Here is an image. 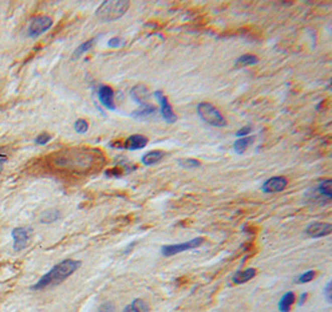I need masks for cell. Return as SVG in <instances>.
Instances as JSON below:
<instances>
[{
	"instance_id": "obj_1",
	"label": "cell",
	"mask_w": 332,
	"mask_h": 312,
	"mask_svg": "<svg viewBox=\"0 0 332 312\" xmlns=\"http://www.w3.org/2000/svg\"><path fill=\"white\" fill-rule=\"evenodd\" d=\"M97 162V153L88 148H69L56 152L51 157L52 166L57 169L75 173H86Z\"/></svg>"
},
{
	"instance_id": "obj_2",
	"label": "cell",
	"mask_w": 332,
	"mask_h": 312,
	"mask_svg": "<svg viewBox=\"0 0 332 312\" xmlns=\"http://www.w3.org/2000/svg\"><path fill=\"white\" fill-rule=\"evenodd\" d=\"M81 267V261L72 260V259H66L62 260L61 263L55 265L50 271L46 272L44 276L40 277L35 285L31 286V290L39 291V290H45L48 287L56 286V285L61 284L65 280L69 279L72 274L77 271Z\"/></svg>"
},
{
	"instance_id": "obj_3",
	"label": "cell",
	"mask_w": 332,
	"mask_h": 312,
	"mask_svg": "<svg viewBox=\"0 0 332 312\" xmlns=\"http://www.w3.org/2000/svg\"><path fill=\"white\" fill-rule=\"evenodd\" d=\"M131 3L128 0H107V2L101 3L100 7L96 10V17L101 22L109 23L119 20L124 17L130 9Z\"/></svg>"
},
{
	"instance_id": "obj_4",
	"label": "cell",
	"mask_w": 332,
	"mask_h": 312,
	"mask_svg": "<svg viewBox=\"0 0 332 312\" xmlns=\"http://www.w3.org/2000/svg\"><path fill=\"white\" fill-rule=\"evenodd\" d=\"M197 114L200 117V120H203L213 127L220 128L227 125L226 117L222 115V112L214 105L209 103V102H200L197 106Z\"/></svg>"
},
{
	"instance_id": "obj_5",
	"label": "cell",
	"mask_w": 332,
	"mask_h": 312,
	"mask_svg": "<svg viewBox=\"0 0 332 312\" xmlns=\"http://www.w3.org/2000/svg\"><path fill=\"white\" fill-rule=\"evenodd\" d=\"M204 239L203 238H194L192 240L184 241V243H178V244H171V245H164L161 248V254L166 258H171V256L177 255V254L184 253V251L193 250V249H197L199 246L203 245Z\"/></svg>"
},
{
	"instance_id": "obj_6",
	"label": "cell",
	"mask_w": 332,
	"mask_h": 312,
	"mask_svg": "<svg viewBox=\"0 0 332 312\" xmlns=\"http://www.w3.org/2000/svg\"><path fill=\"white\" fill-rule=\"evenodd\" d=\"M153 96H154V98L158 101L159 107H161L162 119L166 121L168 125H173V123H176L177 120H178V117H177V115L174 114L173 107L171 106L168 98L164 96V93L162 92V91H154Z\"/></svg>"
},
{
	"instance_id": "obj_7",
	"label": "cell",
	"mask_w": 332,
	"mask_h": 312,
	"mask_svg": "<svg viewBox=\"0 0 332 312\" xmlns=\"http://www.w3.org/2000/svg\"><path fill=\"white\" fill-rule=\"evenodd\" d=\"M52 26V19L50 17H35L30 22L28 28V36L30 38H38L41 34L46 33Z\"/></svg>"
},
{
	"instance_id": "obj_8",
	"label": "cell",
	"mask_w": 332,
	"mask_h": 312,
	"mask_svg": "<svg viewBox=\"0 0 332 312\" xmlns=\"http://www.w3.org/2000/svg\"><path fill=\"white\" fill-rule=\"evenodd\" d=\"M332 232V225L330 223H320V222H315L311 223L306 227L305 229V233H306L307 237L312 238V239H318V238H323L330 235Z\"/></svg>"
},
{
	"instance_id": "obj_9",
	"label": "cell",
	"mask_w": 332,
	"mask_h": 312,
	"mask_svg": "<svg viewBox=\"0 0 332 312\" xmlns=\"http://www.w3.org/2000/svg\"><path fill=\"white\" fill-rule=\"evenodd\" d=\"M287 183H289L287 182V179L285 177H282V175L271 177L263 183V185H261V190H263V193L266 194L280 193L287 187Z\"/></svg>"
},
{
	"instance_id": "obj_10",
	"label": "cell",
	"mask_w": 332,
	"mask_h": 312,
	"mask_svg": "<svg viewBox=\"0 0 332 312\" xmlns=\"http://www.w3.org/2000/svg\"><path fill=\"white\" fill-rule=\"evenodd\" d=\"M97 97L100 103L102 105L104 109L108 111H116V106H115V92L112 87L107 85H101L97 90Z\"/></svg>"
},
{
	"instance_id": "obj_11",
	"label": "cell",
	"mask_w": 332,
	"mask_h": 312,
	"mask_svg": "<svg viewBox=\"0 0 332 312\" xmlns=\"http://www.w3.org/2000/svg\"><path fill=\"white\" fill-rule=\"evenodd\" d=\"M31 229L29 228H15L12 232L13 240H14V250L15 251H22L23 249L26 248L29 241V237H30Z\"/></svg>"
},
{
	"instance_id": "obj_12",
	"label": "cell",
	"mask_w": 332,
	"mask_h": 312,
	"mask_svg": "<svg viewBox=\"0 0 332 312\" xmlns=\"http://www.w3.org/2000/svg\"><path fill=\"white\" fill-rule=\"evenodd\" d=\"M313 195H315V198L312 199H322V200H325L326 203H328V201L331 200L332 198V180L331 179H323L321 180L320 183H318L317 187L313 189Z\"/></svg>"
},
{
	"instance_id": "obj_13",
	"label": "cell",
	"mask_w": 332,
	"mask_h": 312,
	"mask_svg": "<svg viewBox=\"0 0 332 312\" xmlns=\"http://www.w3.org/2000/svg\"><path fill=\"white\" fill-rule=\"evenodd\" d=\"M148 138L143 135H132L125 141L120 148L127 149V151H138L147 146Z\"/></svg>"
},
{
	"instance_id": "obj_14",
	"label": "cell",
	"mask_w": 332,
	"mask_h": 312,
	"mask_svg": "<svg viewBox=\"0 0 332 312\" xmlns=\"http://www.w3.org/2000/svg\"><path fill=\"white\" fill-rule=\"evenodd\" d=\"M151 95L150 90L146 87L145 85H137L131 90V97H132L133 101L138 105H145L147 103V101L150 99Z\"/></svg>"
},
{
	"instance_id": "obj_15",
	"label": "cell",
	"mask_w": 332,
	"mask_h": 312,
	"mask_svg": "<svg viewBox=\"0 0 332 312\" xmlns=\"http://www.w3.org/2000/svg\"><path fill=\"white\" fill-rule=\"evenodd\" d=\"M255 275H256V270L254 267H249V269H245L243 270V271L235 272L234 276H233V282L237 285L245 284V282L250 281L253 277H255Z\"/></svg>"
},
{
	"instance_id": "obj_16",
	"label": "cell",
	"mask_w": 332,
	"mask_h": 312,
	"mask_svg": "<svg viewBox=\"0 0 332 312\" xmlns=\"http://www.w3.org/2000/svg\"><path fill=\"white\" fill-rule=\"evenodd\" d=\"M295 302V293L292 291H287L284 295L281 296V298L278 302V308L280 312H290L291 310L292 305Z\"/></svg>"
},
{
	"instance_id": "obj_17",
	"label": "cell",
	"mask_w": 332,
	"mask_h": 312,
	"mask_svg": "<svg viewBox=\"0 0 332 312\" xmlns=\"http://www.w3.org/2000/svg\"><path fill=\"white\" fill-rule=\"evenodd\" d=\"M154 112H156V107H154L153 105H150V103L140 105V107L132 112V117H135V119H138V120H145V119H147V117L154 115Z\"/></svg>"
},
{
	"instance_id": "obj_18",
	"label": "cell",
	"mask_w": 332,
	"mask_h": 312,
	"mask_svg": "<svg viewBox=\"0 0 332 312\" xmlns=\"http://www.w3.org/2000/svg\"><path fill=\"white\" fill-rule=\"evenodd\" d=\"M150 305L142 298H135L130 305H127L122 312H150Z\"/></svg>"
},
{
	"instance_id": "obj_19",
	"label": "cell",
	"mask_w": 332,
	"mask_h": 312,
	"mask_svg": "<svg viewBox=\"0 0 332 312\" xmlns=\"http://www.w3.org/2000/svg\"><path fill=\"white\" fill-rule=\"evenodd\" d=\"M255 138L252 137V136H248V137H243V138H238L235 141L234 144H233V149H234L235 153L238 154H243L250 146H252L253 142H254Z\"/></svg>"
},
{
	"instance_id": "obj_20",
	"label": "cell",
	"mask_w": 332,
	"mask_h": 312,
	"mask_svg": "<svg viewBox=\"0 0 332 312\" xmlns=\"http://www.w3.org/2000/svg\"><path fill=\"white\" fill-rule=\"evenodd\" d=\"M164 157V152L162 151H151V152H147V153L145 154V156L142 157V163L145 164V166L150 167V166H153V164L158 163L159 161H161L162 158Z\"/></svg>"
},
{
	"instance_id": "obj_21",
	"label": "cell",
	"mask_w": 332,
	"mask_h": 312,
	"mask_svg": "<svg viewBox=\"0 0 332 312\" xmlns=\"http://www.w3.org/2000/svg\"><path fill=\"white\" fill-rule=\"evenodd\" d=\"M259 62L258 56L253 54H245L242 55L237 59L235 61V67H247V66H253V65H256Z\"/></svg>"
},
{
	"instance_id": "obj_22",
	"label": "cell",
	"mask_w": 332,
	"mask_h": 312,
	"mask_svg": "<svg viewBox=\"0 0 332 312\" xmlns=\"http://www.w3.org/2000/svg\"><path fill=\"white\" fill-rule=\"evenodd\" d=\"M97 40H98V36H96V38H92V39H90V40L85 41V43L80 44V46H78V48L74 51L72 59H77V57H80L81 55H83V54H86L87 51H90V50L95 46L96 41Z\"/></svg>"
},
{
	"instance_id": "obj_23",
	"label": "cell",
	"mask_w": 332,
	"mask_h": 312,
	"mask_svg": "<svg viewBox=\"0 0 332 312\" xmlns=\"http://www.w3.org/2000/svg\"><path fill=\"white\" fill-rule=\"evenodd\" d=\"M60 218H61L60 211H57V209H49V211H45L40 216V223H43V224H51V223L57 222Z\"/></svg>"
},
{
	"instance_id": "obj_24",
	"label": "cell",
	"mask_w": 332,
	"mask_h": 312,
	"mask_svg": "<svg viewBox=\"0 0 332 312\" xmlns=\"http://www.w3.org/2000/svg\"><path fill=\"white\" fill-rule=\"evenodd\" d=\"M178 163L180 167L185 169H195V168H200L202 167V163H200L198 159L194 158H183V159H178Z\"/></svg>"
},
{
	"instance_id": "obj_25",
	"label": "cell",
	"mask_w": 332,
	"mask_h": 312,
	"mask_svg": "<svg viewBox=\"0 0 332 312\" xmlns=\"http://www.w3.org/2000/svg\"><path fill=\"white\" fill-rule=\"evenodd\" d=\"M316 276V272L313 270H307V271L302 272L299 277H297V284H307V282L312 281Z\"/></svg>"
},
{
	"instance_id": "obj_26",
	"label": "cell",
	"mask_w": 332,
	"mask_h": 312,
	"mask_svg": "<svg viewBox=\"0 0 332 312\" xmlns=\"http://www.w3.org/2000/svg\"><path fill=\"white\" fill-rule=\"evenodd\" d=\"M74 130L76 131L77 133H80V135H83V133H86L88 131L87 121L83 120V119L77 120L76 122L74 123Z\"/></svg>"
},
{
	"instance_id": "obj_27",
	"label": "cell",
	"mask_w": 332,
	"mask_h": 312,
	"mask_svg": "<svg viewBox=\"0 0 332 312\" xmlns=\"http://www.w3.org/2000/svg\"><path fill=\"white\" fill-rule=\"evenodd\" d=\"M50 141H51V136L46 132L40 133V135L35 138V143L38 144V146H45V144L50 142Z\"/></svg>"
},
{
	"instance_id": "obj_28",
	"label": "cell",
	"mask_w": 332,
	"mask_h": 312,
	"mask_svg": "<svg viewBox=\"0 0 332 312\" xmlns=\"http://www.w3.org/2000/svg\"><path fill=\"white\" fill-rule=\"evenodd\" d=\"M107 45H108V48H114V49L121 48V46L124 45V40H122V38H120V36H115V38L109 39Z\"/></svg>"
},
{
	"instance_id": "obj_29",
	"label": "cell",
	"mask_w": 332,
	"mask_h": 312,
	"mask_svg": "<svg viewBox=\"0 0 332 312\" xmlns=\"http://www.w3.org/2000/svg\"><path fill=\"white\" fill-rule=\"evenodd\" d=\"M249 133H252V127H250V126H247V127H243L240 128L239 131H237L235 136H237L238 138H243V137H248Z\"/></svg>"
},
{
	"instance_id": "obj_30",
	"label": "cell",
	"mask_w": 332,
	"mask_h": 312,
	"mask_svg": "<svg viewBox=\"0 0 332 312\" xmlns=\"http://www.w3.org/2000/svg\"><path fill=\"white\" fill-rule=\"evenodd\" d=\"M323 296H325L326 301H327L328 303H331V301H332V284H331V281H328L327 284H326L325 291H323Z\"/></svg>"
},
{
	"instance_id": "obj_31",
	"label": "cell",
	"mask_w": 332,
	"mask_h": 312,
	"mask_svg": "<svg viewBox=\"0 0 332 312\" xmlns=\"http://www.w3.org/2000/svg\"><path fill=\"white\" fill-rule=\"evenodd\" d=\"M98 312H115V306L111 302H104L100 306Z\"/></svg>"
},
{
	"instance_id": "obj_32",
	"label": "cell",
	"mask_w": 332,
	"mask_h": 312,
	"mask_svg": "<svg viewBox=\"0 0 332 312\" xmlns=\"http://www.w3.org/2000/svg\"><path fill=\"white\" fill-rule=\"evenodd\" d=\"M7 156H5L4 153H2V152H0V173H2V170L3 168H4V164H5V162H7Z\"/></svg>"
},
{
	"instance_id": "obj_33",
	"label": "cell",
	"mask_w": 332,
	"mask_h": 312,
	"mask_svg": "<svg viewBox=\"0 0 332 312\" xmlns=\"http://www.w3.org/2000/svg\"><path fill=\"white\" fill-rule=\"evenodd\" d=\"M306 298H307V293L306 292H304L301 295V297H300V301H299V305L300 306H302L305 303V301H306Z\"/></svg>"
}]
</instances>
